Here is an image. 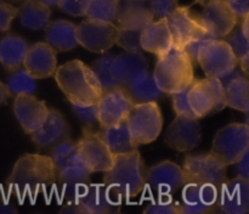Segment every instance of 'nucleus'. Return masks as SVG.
<instances>
[{"label": "nucleus", "mask_w": 249, "mask_h": 214, "mask_svg": "<svg viewBox=\"0 0 249 214\" xmlns=\"http://www.w3.org/2000/svg\"><path fill=\"white\" fill-rule=\"evenodd\" d=\"M56 179L57 172L51 156L24 153L15 163L6 185L19 197H36L40 191L53 189Z\"/></svg>", "instance_id": "1"}, {"label": "nucleus", "mask_w": 249, "mask_h": 214, "mask_svg": "<svg viewBox=\"0 0 249 214\" xmlns=\"http://www.w3.org/2000/svg\"><path fill=\"white\" fill-rule=\"evenodd\" d=\"M51 158L56 165V185L60 186L63 203L75 201L84 187L90 184L91 174L79 156L75 141L67 138L56 143L51 151Z\"/></svg>", "instance_id": "2"}, {"label": "nucleus", "mask_w": 249, "mask_h": 214, "mask_svg": "<svg viewBox=\"0 0 249 214\" xmlns=\"http://www.w3.org/2000/svg\"><path fill=\"white\" fill-rule=\"evenodd\" d=\"M53 77L71 104H96L104 92L92 68L80 60L57 66Z\"/></svg>", "instance_id": "3"}, {"label": "nucleus", "mask_w": 249, "mask_h": 214, "mask_svg": "<svg viewBox=\"0 0 249 214\" xmlns=\"http://www.w3.org/2000/svg\"><path fill=\"white\" fill-rule=\"evenodd\" d=\"M146 168L138 148L116 155L113 164L104 173L102 182L119 199L133 198L146 186Z\"/></svg>", "instance_id": "4"}, {"label": "nucleus", "mask_w": 249, "mask_h": 214, "mask_svg": "<svg viewBox=\"0 0 249 214\" xmlns=\"http://www.w3.org/2000/svg\"><path fill=\"white\" fill-rule=\"evenodd\" d=\"M153 78L163 94L186 89L195 80V63L184 49L172 46L158 57Z\"/></svg>", "instance_id": "5"}, {"label": "nucleus", "mask_w": 249, "mask_h": 214, "mask_svg": "<svg viewBox=\"0 0 249 214\" xmlns=\"http://www.w3.org/2000/svg\"><path fill=\"white\" fill-rule=\"evenodd\" d=\"M124 123L136 147L153 143L160 136L163 126L160 105L156 101L135 104Z\"/></svg>", "instance_id": "6"}, {"label": "nucleus", "mask_w": 249, "mask_h": 214, "mask_svg": "<svg viewBox=\"0 0 249 214\" xmlns=\"http://www.w3.org/2000/svg\"><path fill=\"white\" fill-rule=\"evenodd\" d=\"M187 101L194 116L198 119L228 107L225 87L219 78H195L187 88Z\"/></svg>", "instance_id": "7"}, {"label": "nucleus", "mask_w": 249, "mask_h": 214, "mask_svg": "<svg viewBox=\"0 0 249 214\" xmlns=\"http://www.w3.org/2000/svg\"><path fill=\"white\" fill-rule=\"evenodd\" d=\"M181 167L185 174V184L196 182L219 187L228 179V165L212 152L187 155Z\"/></svg>", "instance_id": "8"}, {"label": "nucleus", "mask_w": 249, "mask_h": 214, "mask_svg": "<svg viewBox=\"0 0 249 214\" xmlns=\"http://www.w3.org/2000/svg\"><path fill=\"white\" fill-rule=\"evenodd\" d=\"M249 151L247 123H231L221 128L213 140L211 152L226 165H232Z\"/></svg>", "instance_id": "9"}, {"label": "nucleus", "mask_w": 249, "mask_h": 214, "mask_svg": "<svg viewBox=\"0 0 249 214\" xmlns=\"http://www.w3.org/2000/svg\"><path fill=\"white\" fill-rule=\"evenodd\" d=\"M118 26L113 22L87 18L77 26V40L79 45L94 54L107 53L116 45Z\"/></svg>", "instance_id": "10"}, {"label": "nucleus", "mask_w": 249, "mask_h": 214, "mask_svg": "<svg viewBox=\"0 0 249 214\" xmlns=\"http://www.w3.org/2000/svg\"><path fill=\"white\" fill-rule=\"evenodd\" d=\"M197 63L201 66L206 77H224L237 67V60L225 39H215L207 44L197 57Z\"/></svg>", "instance_id": "11"}, {"label": "nucleus", "mask_w": 249, "mask_h": 214, "mask_svg": "<svg viewBox=\"0 0 249 214\" xmlns=\"http://www.w3.org/2000/svg\"><path fill=\"white\" fill-rule=\"evenodd\" d=\"M134 105L124 87L105 90L96 102L99 125L107 126L123 123Z\"/></svg>", "instance_id": "12"}, {"label": "nucleus", "mask_w": 249, "mask_h": 214, "mask_svg": "<svg viewBox=\"0 0 249 214\" xmlns=\"http://www.w3.org/2000/svg\"><path fill=\"white\" fill-rule=\"evenodd\" d=\"M164 143L179 152H189L202 143V126L198 118L177 116L164 134Z\"/></svg>", "instance_id": "13"}, {"label": "nucleus", "mask_w": 249, "mask_h": 214, "mask_svg": "<svg viewBox=\"0 0 249 214\" xmlns=\"http://www.w3.org/2000/svg\"><path fill=\"white\" fill-rule=\"evenodd\" d=\"M75 143L79 156L91 173H105L113 164L114 156L94 129L83 128L82 136Z\"/></svg>", "instance_id": "14"}, {"label": "nucleus", "mask_w": 249, "mask_h": 214, "mask_svg": "<svg viewBox=\"0 0 249 214\" xmlns=\"http://www.w3.org/2000/svg\"><path fill=\"white\" fill-rule=\"evenodd\" d=\"M146 185L156 196H170L185 185L181 165L172 160H163L146 170Z\"/></svg>", "instance_id": "15"}, {"label": "nucleus", "mask_w": 249, "mask_h": 214, "mask_svg": "<svg viewBox=\"0 0 249 214\" xmlns=\"http://www.w3.org/2000/svg\"><path fill=\"white\" fill-rule=\"evenodd\" d=\"M219 187L213 185L186 182L182 186L180 213L208 214L216 211Z\"/></svg>", "instance_id": "16"}, {"label": "nucleus", "mask_w": 249, "mask_h": 214, "mask_svg": "<svg viewBox=\"0 0 249 214\" xmlns=\"http://www.w3.org/2000/svg\"><path fill=\"white\" fill-rule=\"evenodd\" d=\"M216 211L225 214H246L249 212V180L237 177L226 179L219 186Z\"/></svg>", "instance_id": "17"}, {"label": "nucleus", "mask_w": 249, "mask_h": 214, "mask_svg": "<svg viewBox=\"0 0 249 214\" xmlns=\"http://www.w3.org/2000/svg\"><path fill=\"white\" fill-rule=\"evenodd\" d=\"M83 214H114L121 212L122 199L105 184H88L77 198Z\"/></svg>", "instance_id": "18"}, {"label": "nucleus", "mask_w": 249, "mask_h": 214, "mask_svg": "<svg viewBox=\"0 0 249 214\" xmlns=\"http://www.w3.org/2000/svg\"><path fill=\"white\" fill-rule=\"evenodd\" d=\"M204 10L198 16L202 27L212 36L224 39L237 26L238 21L224 0H214L204 5Z\"/></svg>", "instance_id": "19"}, {"label": "nucleus", "mask_w": 249, "mask_h": 214, "mask_svg": "<svg viewBox=\"0 0 249 214\" xmlns=\"http://www.w3.org/2000/svg\"><path fill=\"white\" fill-rule=\"evenodd\" d=\"M49 107L34 94L17 95L14 101V114L26 134H32L43 124Z\"/></svg>", "instance_id": "20"}, {"label": "nucleus", "mask_w": 249, "mask_h": 214, "mask_svg": "<svg viewBox=\"0 0 249 214\" xmlns=\"http://www.w3.org/2000/svg\"><path fill=\"white\" fill-rule=\"evenodd\" d=\"M165 19L172 36L173 46L179 49H185L202 28L198 16L192 14L190 6H178Z\"/></svg>", "instance_id": "21"}, {"label": "nucleus", "mask_w": 249, "mask_h": 214, "mask_svg": "<svg viewBox=\"0 0 249 214\" xmlns=\"http://www.w3.org/2000/svg\"><path fill=\"white\" fill-rule=\"evenodd\" d=\"M23 67L34 79L53 77L57 68V53L46 41L36 43L28 48Z\"/></svg>", "instance_id": "22"}, {"label": "nucleus", "mask_w": 249, "mask_h": 214, "mask_svg": "<svg viewBox=\"0 0 249 214\" xmlns=\"http://www.w3.org/2000/svg\"><path fill=\"white\" fill-rule=\"evenodd\" d=\"M70 133V124L63 114L58 109L49 108L43 124L29 135L36 147L44 148L55 146L60 141L67 139Z\"/></svg>", "instance_id": "23"}, {"label": "nucleus", "mask_w": 249, "mask_h": 214, "mask_svg": "<svg viewBox=\"0 0 249 214\" xmlns=\"http://www.w3.org/2000/svg\"><path fill=\"white\" fill-rule=\"evenodd\" d=\"M118 28L141 31L155 21L148 0H119L116 19Z\"/></svg>", "instance_id": "24"}, {"label": "nucleus", "mask_w": 249, "mask_h": 214, "mask_svg": "<svg viewBox=\"0 0 249 214\" xmlns=\"http://www.w3.org/2000/svg\"><path fill=\"white\" fill-rule=\"evenodd\" d=\"M140 44L142 50L153 54L157 57L164 55L173 46L167 19L158 18L141 29Z\"/></svg>", "instance_id": "25"}, {"label": "nucleus", "mask_w": 249, "mask_h": 214, "mask_svg": "<svg viewBox=\"0 0 249 214\" xmlns=\"http://www.w3.org/2000/svg\"><path fill=\"white\" fill-rule=\"evenodd\" d=\"M148 72V62L141 53H125L114 56L111 73L121 87L128 84L134 77Z\"/></svg>", "instance_id": "26"}, {"label": "nucleus", "mask_w": 249, "mask_h": 214, "mask_svg": "<svg viewBox=\"0 0 249 214\" xmlns=\"http://www.w3.org/2000/svg\"><path fill=\"white\" fill-rule=\"evenodd\" d=\"M77 26L66 19L49 22L45 27L46 43L56 51L65 53L77 48L79 44L77 40Z\"/></svg>", "instance_id": "27"}, {"label": "nucleus", "mask_w": 249, "mask_h": 214, "mask_svg": "<svg viewBox=\"0 0 249 214\" xmlns=\"http://www.w3.org/2000/svg\"><path fill=\"white\" fill-rule=\"evenodd\" d=\"M29 45L23 38L15 34H7L0 39V63L7 71L18 70L23 66V60Z\"/></svg>", "instance_id": "28"}, {"label": "nucleus", "mask_w": 249, "mask_h": 214, "mask_svg": "<svg viewBox=\"0 0 249 214\" xmlns=\"http://www.w3.org/2000/svg\"><path fill=\"white\" fill-rule=\"evenodd\" d=\"M96 133L113 156L130 152L138 148L131 140L130 134L124 122L114 125L100 126Z\"/></svg>", "instance_id": "29"}, {"label": "nucleus", "mask_w": 249, "mask_h": 214, "mask_svg": "<svg viewBox=\"0 0 249 214\" xmlns=\"http://www.w3.org/2000/svg\"><path fill=\"white\" fill-rule=\"evenodd\" d=\"M124 88L134 104L157 102L163 96L162 90L157 87L155 78L148 72L134 77Z\"/></svg>", "instance_id": "30"}, {"label": "nucleus", "mask_w": 249, "mask_h": 214, "mask_svg": "<svg viewBox=\"0 0 249 214\" xmlns=\"http://www.w3.org/2000/svg\"><path fill=\"white\" fill-rule=\"evenodd\" d=\"M21 24L31 31H39L48 26L50 22L51 10L49 5L40 0H26L19 6L18 14Z\"/></svg>", "instance_id": "31"}, {"label": "nucleus", "mask_w": 249, "mask_h": 214, "mask_svg": "<svg viewBox=\"0 0 249 214\" xmlns=\"http://www.w3.org/2000/svg\"><path fill=\"white\" fill-rule=\"evenodd\" d=\"M226 106L248 113L249 111V82L247 75H241L231 80L225 87Z\"/></svg>", "instance_id": "32"}, {"label": "nucleus", "mask_w": 249, "mask_h": 214, "mask_svg": "<svg viewBox=\"0 0 249 214\" xmlns=\"http://www.w3.org/2000/svg\"><path fill=\"white\" fill-rule=\"evenodd\" d=\"M118 6L119 0H87L84 16L96 21L113 22L118 12Z\"/></svg>", "instance_id": "33"}, {"label": "nucleus", "mask_w": 249, "mask_h": 214, "mask_svg": "<svg viewBox=\"0 0 249 214\" xmlns=\"http://www.w3.org/2000/svg\"><path fill=\"white\" fill-rule=\"evenodd\" d=\"M226 43L230 45L233 55H235L237 63H240V68L246 75H248V63H249V38L243 34L241 28L231 32L229 36L224 38Z\"/></svg>", "instance_id": "34"}, {"label": "nucleus", "mask_w": 249, "mask_h": 214, "mask_svg": "<svg viewBox=\"0 0 249 214\" xmlns=\"http://www.w3.org/2000/svg\"><path fill=\"white\" fill-rule=\"evenodd\" d=\"M7 88L11 95L34 94L36 90V79L26 70H15L7 77Z\"/></svg>", "instance_id": "35"}, {"label": "nucleus", "mask_w": 249, "mask_h": 214, "mask_svg": "<svg viewBox=\"0 0 249 214\" xmlns=\"http://www.w3.org/2000/svg\"><path fill=\"white\" fill-rule=\"evenodd\" d=\"M101 57L97 58L90 67L92 68L95 75H96L97 79H99L102 90L105 91V90H109L113 89V88L121 87L111 73V63L116 55L108 53V51L101 54Z\"/></svg>", "instance_id": "36"}, {"label": "nucleus", "mask_w": 249, "mask_h": 214, "mask_svg": "<svg viewBox=\"0 0 249 214\" xmlns=\"http://www.w3.org/2000/svg\"><path fill=\"white\" fill-rule=\"evenodd\" d=\"M146 214H181L179 201L170 196H157L143 209Z\"/></svg>", "instance_id": "37"}, {"label": "nucleus", "mask_w": 249, "mask_h": 214, "mask_svg": "<svg viewBox=\"0 0 249 214\" xmlns=\"http://www.w3.org/2000/svg\"><path fill=\"white\" fill-rule=\"evenodd\" d=\"M140 33L141 31L135 29L119 28L116 44L123 48L126 53H141L142 49L140 44Z\"/></svg>", "instance_id": "38"}, {"label": "nucleus", "mask_w": 249, "mask_h": 214, "mask_svg": "<svg viewBox=\"0 0 249 214\" xmlns=\"http://www.w3.org/2000/svg\"><path fill=\"white\" fill-rule=\"evenodd\" d=\"M215 39L218 38L212 36L208 31H206V29L202 27V28L197 32L196 36L192 38V40L185 46L184 50L186 51L187 55L191 57V60L194 61V63H197V57H198V54L201 53L202 49H203L207 44L211 43V41L215 40Z\"/></svg>", "instance_id": "39"}, {"label": "nucleus", "mask_w": 249, "mask_h": 214, "mask_svg": "<svg viewBox=\"0 0 249 214\" xmlns=\"http://www.w3.org/2000/svg\"><path fill=\"white\" fill-rule=\"evenodd\" d=\"M73 112L78 117L80 122L83 123V128L94 129L96 124H99L97 121V107L96 104L91 105H82V104H71Z\"/></svg>", "instance_id": "40"}, {"label": "nucleus", "mask_w": 249, "mask_h": 214, "mask_svg": "<svg viewBox=\"0 0 249 214\" xmlns=\"http://www.w3.org/2000/svg\"><path fill=\"white\" fill-rule=\"evenodd\" d=\"M187 88L184 90H180V91L170 94L173 102V109L177 113V116L195 117L189 106V101H187Z\"/></svg>", "instance_id": "41"}, {"label": "nucleus", "mask_w": 249, "mask_h": 214, "mask_svg": "<svg viewBox=\"0 0 249 214\" xmlns=\"http://www.w3.org/2000/svg\"><path fill=\"white\" fill-rule=\"evenodd\" d=\"M148 1L153 15L158 18H165L179 6L178 0H148Z\"/></svg>", "instance_id": "42"}, {"label": "nucleus", "mask_w": 249, "mask_h": 214, "mask_svg": "<svg viewBox=\"0 0 249 214\" xmlns=\"http://www.w3.org/2000/svg\"><path fill=\"white\" fill-rule=\"evenodd\" d=\"M17 14H18V9L4 0H0V31H9Z\"/></svg>", "instance_id": "43"}, {"label": "nucleus", "mask_w": 249, "mask_h": 214, "mask_svg": "<svg viewBox=\"0 0 249 214\" xmlns=\"http://www.w3.org/2000/svg\"><path fill=\"white\" fill-rule=\"evenodd\" d=\"M57 6L71 16L80 17L85 15L87 0H60L57 2Z\"/></svg>", "instance_id": "44"}, {"label": "nucleus", "mask_w": 249, "mask_h": 214, "mask_svg": "<svg viewBox=\"0 0 249 214\" xmlns=\"http://www.w3.org/2000/svg\"><path fill=\"white\" fill-rule=\"evenodd\" d=\"M238 22L249 16V0H224Z\"/></svg>", "instance_id": "45"}, {"label": "nucleus", "mask_w": 249, "mask_h": 214, "mask_svg": "<svg viewBox=\"0 0 249 214\" xmlns=\"http://www.w3.org/2000/svg\"><path fill=\"white\" fill-rule=\"evenodd\" d=\"M248 157H249V151L246 152L237 162L235 163L236 164V172H237L238 177L243 178V179L249 180V162H248Z\"/></svg>", "instance_id": "46"}, {"label": "nucleus", "mask_w": 249, "mask_h": 214, "mask_svg": "<svg viewBox=\"0 0 249 214\" xmlns=\"http://www.w3.org/2000/svg\"><path fill=\"white\" fill-rule=\"evenodd\" d=\"M10 95H11V94H10L7 85L4 84V83L0 80V105L4 104V102L6 101L7 99H9Z\"/></svg>", "instance_id": "47"}, {"label": "nucleus", "mask_w": 249, "mask_h": 214, "mask_svg": "<svg viewBox=\"0 0 249 214\" xmlns=\"http://www.w3.org/2000/svg\"><path fill=\"white\" fill-rule=\"evenodd\" d=\"M17 209L12 206L11 203H5V202H0V214H11L16 213Z\"/></svg>", "instance_id": "48"}, {"label": "nucleus", "mask_w": 249, "mask_h": 214, "mask_svg": "<svg viewBox=\"0 0 249 214\" xmlns=\"http://www.w3.org/2000/svg\"><path fill=\"white\" fill-rule=\"evenodd\" d=\"M40 1L45 2L46 5H49V6H51V5H57V2L60 1V0H40Z\"/></svg>", "instance_id": "49"}, {"label": "nucleus", "mask_w": 249, "mask_h": 214, "mask_svg": "<svg viewBox=\"0 0 249 214\" xmlns=\"http://www.w3.org/2000/svg\"><path fill=\"white\" fill-rule=\"evenodd\" d=\"M211 1H214V0H195V2L202 5V6H204V5H207L208 2H211Z\"/></svg>", "instance_id": "50"}]
</instances>
